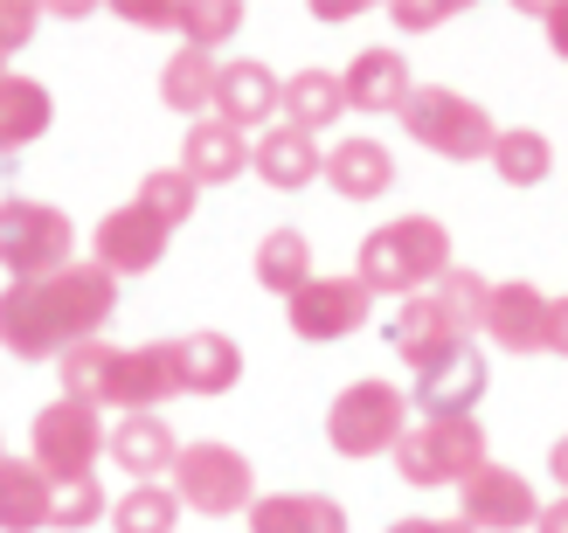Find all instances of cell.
<instances>
[{
  "label": "cell",
  "instance_id": "1",
  "mask_svg": "<svg viewBox=\"0 0 568 533\" xmlns=\"http://www.w3.org/2000/svg\"><path fill=\"white\" fill-rule=\"evenodd\" d=\"M119 312V277L104 264H70L36 285L0 291V347L14 360H63L70 347L98 340Z\"/></svg>",
  "mask_w": 568,
  "mask_h": 533
},
{
  "label": "cell",
  "instance_id": "2",
  "mask_svg": "<svg viewBox=\"0 0 568 533\" xmlns=\"http://www.w3.org/2000/svg\"><path fill=\"white\" fill-rule=\"evenodd\" d=\"M63 396L91 402V409H119V416H160L174 388V347L146 340V347H111V340H83L63 360Z\"/></svg>",
  "mask_w": 568,
  "mask_h": 533
},
{
  "label": "cell",
  "instance_id": "3",
  "mask_svg": "<svg viewBox=\"0 0 568 533\" xmlns=\"http://www.w3.org/2000/svg\"><path fill=\"white\" fill-rule=\"evenodd\" d=\"M450 270V229L437 215H395L382 229H367L354 277L375 298H423Z\"/></svg>",
  "mask_w": 568,
  "mask_h": 533
},
{
  "label": "cell",
  "instance_id": "4",
  "mask_svg": "<svg viewBox=\"0 0 568 533\" xmlns=\"http://www.w3.org/2000/svg\"><path fill=\"white\" fill-rule=\"evenodd\" d=\"M111 443V423L104 409L77 402V396H55L49 409H36V423H28V458L49 485H77V479H98V458Z\"/></svg>",
  "mask_w": 568,
  "mask_h": 533
},
{
  "label": "cell",
  "instance_id": "5",
  "mask_svg": "<svg viewBox=\"0 0 568 533\" xmlns=\"http://www.w3.org/2000/svg\"><path fill=\"white\" fill-rule=\"evenodd\" d=\"M403 132L437 160H486L493 139H499L493 111L465 91H450V83H416L409 104H403Z\"/></svg>",
  "mask_w": 568,
  "mask_h": 533
},
{
  "label": "cell",
  "instance_id": "6",
  "mask_svg": "<svg viewBox=\"0 0 568 533\" xmlns=\"http://www.w3.org/2000/svg\"><path fill=\"white\" fill-rule=\"evenodd\" d=\"M395 471H403V485L430 492V485H465L478 464H486V430H478V416H423V423L403 430L395 443Z\"/></svg>",
  "mask_w": 568,
  "mask_h": 533
},
{
  "label": "cell",
  "instance_id": "7",
  "mask_svg": "<svg viewBox=\"0 0 568 533\" xmlns=\"http://www.w3.org/2000/svg\"><path fill=\"white\" fill-rule=\"evenodd\" d=\"M403 430H409V396L395 381H382V375H361V381H347L333 396V409H326V443H333V458H382V451H395L403 443Z\"/></svg>",
  "mask_w": 568,
  "mask_h": 533
},
{
  "label": "cell",
  "instance_id": "8",
  "mask_svg": "<svg viewBox=\"0 0 568 533\" xmlns=\"http://www.w3.org/2000/svg\"><path fill=\"white\" fill-rule=\"evenodd\" d=\"M77 264V222L49 202H21L8 194L0 202V270L14 285H36V277H55Z\"/></svg>",
  "mask_w": 568,
  "mask_h": 533
},
{
  "label": "cell",
  "instance_id": "9",
  "mask_svg": "<svg viewBox=\"0 0 568 533\" xmlns=\"http://www.w3.org/2000/svg\"><path fill=\"white\" fill-rule=\"evenodd\" d=\"M174 492L187 513H209V520H230V513H250L257 506V471L236 443L222 437H202V443H181L174 458Z\"/></svg>",
  "mask_w": 568,
  "mask_h": 533
},
{
  "label": "cell",
  "instance_id": "10",
  "mask_svg": "<svg viewBox=\"0 0 568 533\" xmlns=\"http://www.w3.org/2000/svg\"><path fill=\"white\" fill-rule=\"evenodd\" d=\"M284 312H292V332L312 347L326 340H347V332H361L367 319H375V291L361 285V277H312V285L298 298H284Z\"/></svg>",
  "mask_w": 568,
  "mask_h": 533
},
{
  "label": "cell",
  "instance_id": "11",
  "mask_svg": "<svg viewBox=\"0 0 568 533\" xmlns=\"http://www.w3.org/2000/svg\"><path fill=\"white\" fill-rule=\"evenodd\" d=\"M534 513H541V499H534V485L520 479L514 464H493L486 458L458 485V520L471 533H520V526H534Z\"/></svg>",
  "mask_w": 568,
  "mask_h": 533
},
{
  "label": "cell",
  "instance_id": "12",
  "mask_svg": "<svg viewBox=\"0 0 568 533\" xmlns=\"http://www.w3.org/2000/svg\"><path fill=\"white\" fill-rule=\"evenodd\" d=\"M166 243H174L166 222H153L139 202H119V208H104V222L91 229V264H104L111 277H146V270H160Z\"/></svg>",
  "mask_w": 568,
  "mask_h": 533
},
{
  "label": "cell",
  "instance_id": "13",
  "mask_svg": "<svg viewBox=\"0 0 568 533\" xmlns=\"http://www.w3.org/2000/svg\"><path fill=\"white\" fill-rule=\"evenodd\" d=\"M277 111H284V76L271 63H257V55H230V63L215 70V111L209 119H230L236 132L250 125H277Z\"/></svg>",
  "mask_w": 568,
  "mask_h": 533
},
{
  "label": "cell",
  "instance_id": "14",
  "mask_svg": "<svg viewBox=\"0 0 568 533\" xmlns=\"http://www.w3.org/2000/svg\"><path fill=\"white\" fill-rule=\"evenodd\" d=\"M388 347H395V360H409L416 375H430V368H444V360L458 353V347H471V340L450 326V312L437 305V291H423V298H403V305H395Z\"/></svg>",
  "mask_w": 568,
  "mask_h": 533
},
{
  "label": "cell",
  "instance_id": "15",
  "mask_svg": "<svg viewBox=\"0 0 568 533\" xmlns=\"http://www.w3.org/2000/svg\"><path fill=\"white\" fill-rule=\"evenodd\" d=\"M486 332L493 347L506 353H548V291L527 285V277H506V285H493L486 298Z\"/></svg>",
  "mask_w": 568,
  "mask_h": 533
},
{
  "label": "cell",
  "instance_id": "16",
  "mask_svg": "<svg viewBox=\"0 0 568 533\" xmlns=\"http://www.w3.org/2000/svg\"><path fill=\"white\" fill-rule=\"evenodd\" d=\"M174 347V388L181 396H230L243 381V347L230 332H181Z\"/></svg>",
  "mask_w": 568,
  "mask_h": 533
},
{
  "label": "cell",
  "instance_id": "17",
  "mask_svg": "<svg viewBox=\"0 0 568 533\" xmlns=\"http://www.w3.org/2000/svg\"><path fill=\"white\" fill-rule=\"evenodd\" d=\"M339 91H347V111H403L409 104V55L403 49H388V42H375V49H361L347 70H339Z\"/></svg>",
  "mask_w": 568,
  "mask_h": 533
},
{
  "label": "cell",
  "instance_id": "18",
  "mask_svg": "<svg viewBox=\"0 0 568 533\" xmlns=\"http://www.w3.org/2000/svg\"><path fill=\"white\" fill-rule=\"evenodd\" d=\"M250 166H257V181H271L277 194H298V187L320 181L326 153H320V139H312V132H298V125H284V119H277L271 132L250 139Z\"/></svg>",
  "mask_w": 568,
  "mask_h": 533
},
{
  "label": "cell",
  "instance_id": "19",
  "mask_svg": "<svg viewBox=\"0 0 568 533\" xmlns=\"http://www.w3.org/2000/svg\"><path fill=\"white\" fill-rule=\"evenodd\" d=\"M486 381H493L486 353H478V347H458V353L444 360V368L416 375L409 409H423V416H471V409H478V396H486Z\"/></svg>",
  "mask_w": 568,
  "mask_h": 533
},
{
  "label": "cell",
  "instance_id": "20",
  "mask_svg": "<svg viewBox=\"0 0 568 533\" xmlns=\"http://www.w3.org/2000/svg\"><path fill=\"white\" fill-rule=\"evenodd\" d=\"M320 181L339 194V202H382L395 187V153L382 139H339L326 153V166H320Z\"/></svg>",
  "mask_w": 568,
  "mask_h": 533
},
{
  "label": "cell",
  "instance_id": "21",
  "mask_svg": "<svg viewBox=\"0 0 568 533\" xmlns=\"http://www.w3.org/2000/svg\"><path fill=\"white\" fill-rule=\"evenodd\" d=\"M104 458H119V471H132L139 485H160V471H174L181 443H174V430H166V416H119Z\"/></svg>",
  "mask_w": 568,
  "mask_h": 533
},
{
  "label": "cell",
  "instance_id": "22",
  "mask_svg": "<svg viewBox=\"0 0 568 533\" xmlns=\"http://www.w3.org/2000/svg\"><path fill=\"white\" fill-rule=\"evenodd\" d=\"M250 166V139L230 125V119H194L187 125V146H181V174L194 187H222V181H236Z\"/></svg>",
  "mask_w": 568,
  "mask_h": 533
},
{
  "label": "cell",
  "instance_id": "23",
  "mask_svg": "<svg viewBox=\"0 0 568 533\" xmlns=\"http://www.w3.org/2000/svg\"><path fill=\"white\" fill-rule=\"evenodd\" d=\"M49 119H55V98H49V83L21 76V70H8V76H0V160H14L21 146H36V139L49 132Z\"/></svg>",
  "mask_w": 568,
  "mask_h": 533
},
{
  "label": "cell",
  "instance_id": "24",
  "mask_svg": "<svg viewBox=\"0 0 568 533\" xmlns=\"http://www.w3.org/2000/svg\"><path fill=\"white\" fill-rule=\"evenodd\" d=\"M55 520V485L36 458H0V533H42Z\"/></svg>",
  "mask_w": 568,
  "mask_h": 533
},
{
  "label": "cell",
  "instance_id": "25",
  "mask_svg": "<svg viewBox=\"0 0 568 533\" xmlns=\"http://www.w3.org/2000/svg\"><path fill=\"white\" fill-rule=\"evenodd\" d=\"M250 533H347V506L326 492H271L250 506Z\"/></svg>",
  "mask_w": 568,
  "mask_h": 533
},
{
  "label": "cell",
  "instance_id": "26",
  "mask_svg": "<svg viewBox=\"0 0 568 533\" xmlns=\"http://www.w3.org/2000/svg\"><path fill=\"white\" fill-rule=\"evenodd\" d=\"M215 55L209 49H174V55H166V63H160V104L166 111H174V119H209V111H215Z\"/></svg>",
  "mask_w": 568,
  "mask_h": 533
},
{
  "label": "cell",
  "instance_id": "27",
  "mask_svg": "<svg viewBox=\"0 0 568 533\" xmlns=\"http://www.w3.org/2000/svg\"><path fill=\"white\" fill-rule=\"evenodd\" d=\"M339 111H347V91H339V76L320 70V63H305L284 76V125H298L320 139L326 125H339Z\"/></svg>",
  "mask_w": 568,
  "mask_h": 533
},
{
  "label": "cell",
  "instance_id": "28",
  "mask_svg": "<svg viewBox=\"0 0 568 533\" xmlns=\"http://www.w3.org/2000/svg\"><path fill=\"white\" fill-rule=\"evenodd\" d=\"M486 160L506 187H541L555 174V146H548V132H534V125H506Z\"/></svg>",
  "mask_w": 568,
  "mask_h": 533
},
{
  "label": "cell",
  "instance_id": "29",
  "mask_svg": "<svg viewBox=\"0 0 568 533\" xmlns=\"http://www.w3.org/2000/svg\"><path fill=\"white\" fill-rule=\"evenodd\" d=\"M257 285L277 291V298H298L312 285V243H305V229H271L257 243Z\"/></svg>",
  "mask_w": 568,
  "mask_h": 533
},
{
  "label": "cell",
  "instance_id": "30",
  "mask_svg": "<svg viewBox=\"0 0 568 533\" xmlns=\"http://www.w3.org/2000/svg\"><path fill=\"white\" fill-rule=\"evenodd\" d=\"M181 513L187 506L174 485H132L125 499H111V533H174Z\"/></svg>",
  "mask_w": 568,
  "mask_h": 533
},
{
  "label": "cell",
  "instance_id": "31",
  "mask_svg": "<svg viewBox=\"0 0 568 533\" xmlns=\"http://www.w3.org/2000/svg\"><path fill=\"white\" fill-rule=\"evenodd\" d=\"M243 28V8L236 0H174V35L187 42V49H222Z\"/></svg>",
  "mask_w": 568,
  "mask_h": 533
},
{
  "label": "cell",
  "instance_id": "32",
  "mask_svg": "<svg viewBox=\"0 0 568 533\" xmlns=\"http://www.w3.org/2000/svg\"><path fill=\"white\" fill-rule=\"evenodd\" d=\"M132 202L146 208L153 222H166V229H181V222H187L194 208H202V187H194V181L181 174V166H153V174L139 181V194H132Z\"/></svg>",
  "mask_w": 568,
  "mask_h": 533
},
{
  "label": "cell",
  "instance_id": "33",
  "mask_svg": "<svg viewBox=\"0 0 568 533\" xmlns=\"http://www.w3.org/2000/svg\"><path fill=\"white\" fill-rule=\"evenodd\" d=\"M486 298H493V285H486L478 270H465V264H450V270L437 277V305L450 312V326H458L465 340H471L478 326H486Z\"/></svg>",
  "mask_w": 568,
  "mask_h": 533
},
{
  "label": "cell",
  "instance_id": "34",
  "mask_svg": "<svg viewBox=\"0 0 568 533\" xmlns=\"http://www.w3.org/2000/svg\"><path fill=\"white\" fill-rule=\"evenodd\" d=\"M111 520V499L98 479H77V485H55V520L49 526H63V533H83V526H104Z\"/></svg>",
  "mask_w": 568,
  "mask_h": 533
},
{
  "label": "cell",
  "instance_id": "35",
  "mask_svg": "<svg viewBox=\"0 0 568 533\" xmlns=\"http://www.w3.org/2000/svg\"><path fill=\"white\" fill-rule=\"evenodd\" d=\"M42 28V8L36 0H0V76H8V55Z\"/></svg>",
  "mask_w": 568,
  "mask_h": 533
},
{
  "label": "cell",
  "instance_id": "36",
  "mask_svg": "<svg viewBox=\"0 0 568 533\" xmlns=\"http://www.w3.org/2000/svg\"><path fill=\"white\" fill-rule=\"evenodd\" d=\"M395 28H403V35H430V28H444L450 14H458V0H395Z\"/></svg>",
  "mask_w": 568,
  "mask_h": 533
},
{
  "label": "cell",
  "instance_id": "37",
  "mask_svg": "<svg viewBox=\"0 0 568 533\" xmlns=\"http://www.w3.org/2000/svg\"><path fill=\"white\" fill-rule=\"evenodd\" d=\"M119 21H132V28H160V35H174V0H119Z\"/></svg>",
  "mask_w": 568,
  "mask_h": 533
},
{
  "label": "cell",
  "instance_id": "38",
  "mask_svg": "<svg viewBox=\"0 0 568 533\" xmlns=\"http://www.w3.org/2000/svg\"><path fill=\"white\" fill-rule=\"evenodd\" d=\"M534 14H541V28H548V49L568 63V0H534Z\"/></svg>",
  "mask_w": 568,
  "mask_h": 533
},
{
  "label": "cell",
  "instance_id": "39",
  "mask_svg": "<svg viewBox=\"0 0 568 533\" xmlns=\"http://www.w3.org/2000/svg\"><path fill=\"white\" fill-rule=\"evenodd\" d=\"M548 353H568V298H548Z\"/></svg>",
  "mask_w": 568,
  "mask_h": 533
},
{
  "label": "cell",
  "instance_id": "40",
  "mask_svg": "<svg viewBox=\"0 0 568 533\" xmlns=\"http://www.w3.org/2000/svg\"><path fill=\"white\" fill-rule=\"evenodd\" d=\"M388 533H471V526H465L458 513H450V520H395Z\"/></svg>",
  "mask_w": 568,
  "mask_h": 533
},
{
  "label": "cell",
  "instance_id": "41",
  "mask_svg": "<svg viewBox=\"0 0 568 533\" xmlns=\"http://www.w3.org/2000/svg\"><path fill=\"white\" fill-rule=\"evenodd\" d=\"M534 533H568V492L555 499V506H541V513H534Z\"/></svg>",
  "mask_w": 568,
  "mask_h": 533
},
{
  "label": "cell",
  "instance_id": "42",
  "mask_svg": "<svg viewBox=\"0 0 568 533\" xmlns=\"http://www.w3.org/2000/svg\"><path fill=\"white\" fill-rule=\"evenodd\" d=\"M361 0H312V21H354Z\"/></svg>",
  "mask_w": 568,
  "mask_h": 533
},
{
  "label": "cell",
  "instance_id": "43",
  "mask_svg": "<svg viewBox=\"0 0 568 533\" xmlns=\"http://www.w3.org/2000/svg\"><path fill=\"white\" fill-rule=\"evenodd\" d=\"M548 471H555V485L568 492V437H555V451H548Z\"/></svg>",
  "mask_w": 568,
  "mask_h": 533
},
{
  "label": "cell",
  "instance_id": "44",
  "mask_svg": "<svg viewBox=\"0 0 568 533\" xmlns=\"http://www.w3.org/2000/svg\"><path fill=\"white\" fill-rule=\"evenodd\" d=\"M0 458H8V443H0Z\"/></svg>",
  "mask_w": 568,
  "mask_h": 533
}]
</instances>
